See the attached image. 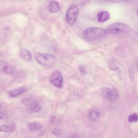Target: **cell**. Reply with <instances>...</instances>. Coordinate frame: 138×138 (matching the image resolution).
Returning a JSON list of instances; mask_svg holds the SVG:
<instances>
[{"label":"cell","mask_w":138,"mask_h":138,"mask_svg":"<svg viewBox=\"0 0 138 138\" xmlns=\"http://www.w3.org/2000/svg\"><path fill=\"white\" fill-rule=\"evenodd\" d=\"M100 92L102 97L108 101H114L118 96L117 91L115 89L103 87L100 89Z\"/></svg>","instance_id":"277c9868"},{"label":"cell","mask_w":138,"mask_h":138,"mask_svg":"<svg viewBox=\"0 0 138 138\" xmlns=\"http://www.w3.org/2000/svg\"><path fill=\"white\" fill-rule=\"evenodd\" d=\"M2 106L1 104L0 103V109L2 108Z\"/></svg>","instance_id":"d4e9b609"},{"label":"cell","mask_w":138,"mask_h":138,"mask_svg":"<svg viewBox=\"0 0 138 138\" xmlns=\"http://www.w3.org/2000/svg\"><path fill=\"white\" fill-rule=\"evenodd\" d=\"M35 57L39 64L45 66H52L56 61V58L54 56L50 54L36 53Z\"/></svg>","instance_id":"7a4b0ae2"},{"label":"cell","mask_w":138,"mask_h":138,"mask_svg":"<svg viewBox=\"0 0 138 138\" xmlns=\"http://www.w3.org/2000/svg\"><path fill=\"white\" fill-rule=\"evenodd\" d=\"M52 134L55 135L59 136L61 134V133L59 130L55 129L53 130Z\"/></svg>","instance_id":"7402d4cb"},{"label":"cell","mask_w":138,"mask_h":138,"mask_svg":"<svg viewBox=\"0 0 138 138\" xmlns=\"http://www.w3.org/2000/svg\"><path fill=\"white\" fill-rule=\"evenodd\" d=\"M55 117L54 115H51L49 119V123L51 124L54 123L55 120Z\"/></svg>","instance_id":"44dd1931"},{"label":"cell","mask_w":138,"mask_h":138,"mask_svg":"<svg viewBox=\"0 0 138 138\" xmlns=\"http://www.w3.org/2000/svg\"><path fill=\"white\" fill-rule=\"evenodd\" d=\"M79 10L76 5L72 4L69 7L66 14V20L68 23L70 25L74 24L78 17Z\"/></svg>","instance_id":"5b68a950"},{"label":"cell","mask_w":138,"mask_h":138,"mask_svg":"<svg viewBox=\"0 0 138 138\" xmlns=\"http://www.w3.org/2000/svg\"><path fill=\"white\" fill-rule=\"evenodd\" d=\"M107 32L106 30L97 28L87 29L83 33L84 37L88 40H93L106 37Z\"/></svg>","instance_id":"6da1fadb"},{"label":"cell","mask_w":138,"mask_h":138,"mask_svg":"<svg viewBox=\"0 0 138 138\" xmlns=\"http://www.w3.org/2000/svg\"><path fill=\"white\" fill-rule=\"evenodd\" d=\"M69 138H77V136L76 135L72 134L70 136Z\"/></svg>","instance_id":"cb8c5ba5"},{"label":"cell","mask_w":138,"mask_h":138,"mask_svg":"<svg viewBox=\"0 0 138 138\" xmlns=\"http://www.w3.org/2000/svg\"><path fill=\"white\" fill-rule=\"evenodd\" d=\"M6 116L5 113L3 112H0V120L3 119L6 117Z\"/></svg>","instance_id":"603a6c76"},{"label":"cell","mask_w":138,"mask_h":138,"mask_svg":"<svg viewBox=\"0 0 138 138\" xmlns=\"http://www.w3.org/2000/svg\"><path fill=\"white\" fill-rule=\"evenodd\" d=\"M138 119V115L137 113L130 115L128 117V121L130 122H137Z\"/></svg>","instance_id":"ac0fdd59"},{"label":"cell","mask_w":138,"mask_h":138,"mask_svg":"<svg viewBox=\"0 0 138 138\" xmlns=\"http://www.w3.org/2000/svg\"><path fill=\"white\" fill-rule=\"evenodd\" d=\"M131 29L130 26L126 24L117 23L111 24L106 28V31L107 32L113 34H117L128 32Z\"/></svg>","instance_id":"3957f363"},{"label":"cell","mask_w":138,"mask_h":138,"mask_svg":"<svg viewBox=\"0 0 138 138\" xmlns=\"http://www.w3.org/2000/svg\"><path fill=\"white\" fill-rule=\"evenodd\" d=\"M41 109V106L38 104H34L27 107L29 112L34 113L39 112Z\"/></svg>","instance_id":"4fadbf2b"},{"label":"cell","mask_w":138,"mask_h":138,"mask_svg":"<svg viewBox=\"0 0 138 138\" xmlns=\"http://www.w3.org/2000/svg\"><path fill=\"white\" fill-rule=\"evenodd\" d=\"M110 17L107 12L103 11L99 13L97 15L98 20L99 22H103L108 20Z\"/></svg>","instance_id":"9c48e42d"},{"label":"cell","mask_w":138,"mask_h":138,"mask_svg":"<svg viewBox=\"0 0 138 138\" xmlns=\"http://www.w3.org/2000/svg\"><path fill=\"white\" fill-rule=\"evenodd\" d=\"M60 7L57 2L53 1L50 2L48 6V9L50 13H56L59 10Z\"/></svg>","instance_id":"ba28073f"},{"label":"cell","mask_w":138,"mask_h":138,"mask_svg":"<svg viewBox=\"0 0 138 138\" xmlns=\"http://www.w3.org/2000/svg\"><path fill=\"white\" fill-rule=\"evenodd\" d=\"M22 103L27 107L34 104H38L37 99L34 98H28L24 99Z\"/></svg>","instance_id":"8fae6325"},{"label":"cell","mask_w":138,"mask_h":138,"mask_svg":"<svg viewBox=\"0 0 138 138\" xmlns=\"http://www.w3.org/2000/svg\"><path fill=\"white\" fill-rule=\"evenodd\" d=\"M14 128L10 126L7 125H2L0 127V131L4 132H11L13 131Z\"/></svg>","instance_id":"9a60e30c"},{"label":"cell","mask_w":138,"mask_h":138,"mask_svg":"<svg viewBox=\"0 0 138 138\" xmlns=\"http://www.w3.org/2000/svg\"><path fill=\"white\" fill-rule=\"evenodd\" d=\"M109 66L110 68L113 71H115L118 69V65L117 63L112 61L110 62L109 64Z\"/></svg>","instance_id":"e0dca14e"},{"label":"cell","mask_w":138,"mask_h":138,"mask_svg":"<svg viewBox=\"0 0 138 138\" xmlns=\"http://www.w3.org/2000/svg\"><path fill=\"white\" fill-rule=\"evenodd\" d=\"M20 55L22 58L26 62L30 61L32 58L30 52L25 49H23L21 51Z\"/></svg>","instance_id":"30bf717a"},{"label":"cell","mask_w":138,"mask_h":138,"mask_svg":"<svg viewBox=\"0 0 138 138\" xmlns=\"http://www.w3.org/2000/svg\"><path fill=\"white\" fill-rule=\"evenodd\" d=\"M28 127L30 130L35 131L41 129L42 128V126L38 123H31L28 125Z\"/></svg>","instance_id":"5bb4252c"},{"label":"cell","mask_w":138,"mask_h":138,"mask_svg":"<svg viewBox=\"0 0 138 138\" xmlns=\"http://www.w3.org/2000/svg\"><path fill=\"white\" fill-rule=\"evenodd\" d=\"M3 66V70L6 73L11 74L13 73L14 69L13 66L6 62H4Z\"/></svg>","instance_id":"7c38bea8"},{"label":"cell","mask_w":138,"mask_h":138,"mask_svg":"<svg viewBox=\"0 0 138 138\" xmlns=\"http://www.w3.org/2000/svg\"><path fill=\"white\" fill-rule=\"evenodd\" d=\"M27 90V89L25 87H19L9 91V94L11 97H15L25 93Z\"/></svg>","instance_id":"52a82bcc"},{"label":"cell","mask_w":138,"mask_h":138,"mask_svg":"<svg viewBox=\"0 0 138 138\" xmlns=\"http://www.w3.org/2000/svg\"><path fill=\"white\" fill-rule=\"evenodd\" d=\"M99 113L96 111H91L89 114V116L91 120L93 121L96 120L99 117Z\"/></svg>","instance_id":"2e32d148"},{"label":"cell","mask_w":138,"mask_h":138,"mask_svg":"<svg viewBox=\"0 0 138 138\" xmlns=\"http://www.w3.org/2000/svg\"><path fill=\"white\" fill-rule=\"evenodd\" d=\"M128 73L129 78L130 80L132 81L134 77V69L132 66H130L128 68Z\"/></svg>","instance_id":"ffe728a7"},{"label":"cell","mask_w":138,"mask_h":138,"mask_svg":"<svg viewBox=\"0 0 138 138\" xmlns=\"http://www.w3.org/2000/svg\"><path fill=\"white\" fill-rule=\"evenodd\" d=\"M63 76L61 73L57 71L51 75L49 81L51 83L57 88L61 89L63 87Z\"/></svg>","instance_id":"8992f818"},{"label":"cell","mask_w":138,"mask_h":138,"mask_svg":"<svg viewBox=\"0 0 138 138\" xmlns=\"http://www.w3.org/2000/svg\"><path fill=\"white\" fill-rule=\"evenodd\" d=\"M80 72L82 75H84L87 73V72L85 67L83 65H80L78 67Z\"/></svg>","instance_id":"d6986e66"}]
</instances>
